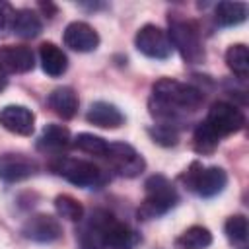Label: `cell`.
Wrapping results in <instances>:
<instances>
[{
    "mask_svg": "<svg viewBox=\"0 0 249 249\" xmlns=\"http://www.w3.org/2000/svg\"><path fill=\"white\" fill-rule=\"evenodd\" d=\"M202 93L187 84L177 80L163 78L154 84L152 97H150V111L158 119H177L183 113H193L200 107Z\"/></svg>",
    "mask_w": 249,
    "mask_h": 249,
    "instance_id": "1",
    "label": "cell"
},
{
    "mask_svg": "<svg viewBox=\"0 0 249 249\" xmlns=\"http://www.w3.org/2000/svg\"><path fill=\"white\" fill-rule=\"evenodd\" d=\"M167 39H169L171 47H175L187 62L196 64L204 58V49H202V43H200V35H198V29L193 21L171 16L169 18V35H167Z\"/></svg>",
    "mask_w": 249,
    "mask_h": 249,
    "instance_id": "2",
    "label": "cell"
},
{
    "mask_svg": "<svg viewBox=\"0 0 249 249\" xmlns=\"http://www.w3.org/2000/svg\"><path fill=\"white\" fill-rule=\"evenodd\" d=\"M146 196L142 206L138 208V216L144 220L165 214L177 204V191L163 175H152L146 181Z\"/></svg>",
    "mask_w": 249,
    "mask_h": 249,
    "instance_id": "3",
    "label": "cell"
},
{
    "mask_svg": "<svg viewBox=\"0 0 249 249\" xmlns=\"http://www.w3.org/2000/svg\"><path fill=\"white\" fill-rule=\"evenodd\" d=\"M53 169L56 175L64 177L72 185L78 187H99L105 177L103 171L86 160H72V158H56L53 161Z\"/></svg>",
    "mask_w": 249,
    "mask_h": 249,
    "instance_id": "4",
    "label": "cell"
},
{
    "mask_svg": "<svg viewBox=\"0 0 249 249\" xmlns=\"http://www.w3.org/2000/svg\"><path fill=\"white\" fill-rule=\"evenodd\" d=\"M115 216L105 210H93L91 216L84 222L82 230L78 231V241L82 249H107L109 233L115 224Z\"/></svg>",
    "mask_w": 249,
    "mask_h": 249,
    "instance_id": "5",
    "label": "cell"
},
{
    "mask_svg": "<svg viewBox=\"0 0 249 249\" xmlns=\"http://www.w3.org/2000/svg\"><path fill=\"white\" fill-rule=\"evenodd\" d=\"M185 183L191 191H195L200 196H214L224 191L228 175L222 167H202L198 163H193L185 175Z\"/></svg>",
    "mask_w": 249,
    "mask_h": 249,
    "instance_id": "6",
    "label": "cell"
},
{
    "mask_svg": "<svg viewBox=\"0 0 249 249\" xmlns=\"http://www.w3.org/2000/svg\"><path fill=\"white\" fill-rule=\"evenodd\" d=\"M204 124H206L218 138H222V136L233 134V132H237L239 128H243L245 117H243V113H241L235 105H231V103H228V101H218V103H214V105L208 109V115H206V119H204Z\"/></svg>",
    "mask_w": 249,
    "mask_h": 249,
    "instance_id": "7",
    "label": "cell"
},
{
    "mask_svg": "<svg viewBox=\"0 0 249 249\" xmlns=\"http://www.w3.org/2000/svg\"><path fill=\"white\" fill-rule=\"evenodd\" d=\"M113 169L123 177H136L144 169V158L128 144L123 142H109V152L105 156Z\"/></svg>",
    "mask_w": 249,
    "mask_h": 249,
    "instance_id": "8",
    "label": "cell"
},
{
    "mask_svg": "<svg viewBox=\"0 0 249 249\" xmlns=\"http://www.w3.org/2000/svg\"><path fill=\"white\" fill-rule=\"evenodd\" d=\"M134 43H136V49L150 56V58H167L171 54V43L167 39V33L163 29H160L158 25H144L138 29L136 37H134Z\"/></svg>",
    "mask_w": 249,
    "mask_h": 249,
    "instance_id": "9",
    "label": "cell"
},
{
    "mask_svg": "<svg viewBox=\"0 0 249 249\" xmlns=\"http://www.w3.org/2000/svg\"><path fill=\"white\" fill-rule=\"evenodd\" d=\"M37 173V161L25 154L6 152L0 156V179L8 183L23 181Z\"/></svg>",
    "mask_w": 249,
    "mask_h": 249,
    "instance_id": "10",
    "label": "cell"
},
{
    "mask_svg": "<svg viewBox=\"0 0 249 249\" xmlns=\"http://www.w3.org/2000/svg\"><path fill=\"white\" fill-rule=\"evenodd\" d=\"M21 231L27 239L39 241V243H51L62 235V228H60L58 220L49 214H35L31 218H27Z\"/></svg>",
    "mask_w": 249,
    "mask_h": 249,
    "instance_id": "11",
    "label": "cell"
},
{
    "mask_svg": "<svg viewBox=\"0 0 249 249\" xmlns=\"http://www.w3.org/2000/svg\"><path fill=\"white\" fill-rule=\"evenodd\" d=\"M35 54L25 45H10L0 49V68L12 74H23L33 70Z\"/></svg>",
    "mask_w": 249,
    "mask_h": 249,
    "instance_id": "12",
    "label": "cell"
},
{
    "mask_svg": "<svg viewBox=\"0 0 249 249\" xmlns=\"http://www.w3.org/2000/svg\"><path fill=\"white\" fill-rule=\"evenodd\" d=\"M64 45L78 53H91L99 45V35L86 21H72L64 29Z\"/></svg>",
    "mask_w": 249,
    "mask_h": 249,
    "instance_id": "13",
    "label": "cell"
},
{
    "mask_svg": "<svg viewBox=\"0 0 249 249\" xmlns=\"http://www.w3.org/2000/svg\"><path fill=\"white\" fill-rule=\"evenodd\" d=\"M33 123L35 115L23 105H6L0 111V124L14 134L29 136L33 132Z\"/></svg>",
    "mask_w": 249,
    "mask_h": 249,
    "instance_id": "14",
    "label": "cell"
},
{
    "mask_svg": "<svg viewBox=\"0 0 249 249\" xmlns=\"http://www.w3.org/2000/svg\"><path fill=\"white\" fill-rule=\"evenodd\" d=\"M86 119L91 124L101 126V128H119L124 123V115L119 111V107H115L113 103H107V101L91 103Z\"/></svg>",
    "mask_w": 249,
    "mask_h": 249,
    "instance_id": "15",
    "label": "cell"
},
{
    "mask_svg": "<svg viewBox=\"0 0 249 249\" xmlns=\"http://www.w3.org/2000/svg\"><path fill=\"white\" fill-rule=\"evenodd\" d=\"M49 107L62 119H72L78 111V95L72 88L68 86H62V88H54L51 93H49V99H47Z\"/></svg>",
    "mask_w": 249,
    "mask_h": 249,
    "instance_id": "16",
    "label": "cell"
},
{
    "mask_svg": "<svg viewBox=\"0 0 249 249\" xmlns=\"http://www.w3.org/2000/svg\"><path fill=\"white\" fill-rule=\"evenodd\" d=\"M39 58H41V66L45 70V74L56 78L62 76L68 68V58L64 54V51L60 47H56L54 43H43L39 49Z\"/></svg>",
    "mask_w": 249,
    "mask_h": 249,
    "instance_id": "17",
    "label": "cell"
},
{
    "mask_svg": "<svg viewBox=\"0 0 249 249\" xmlns=\"http://www.w3.org/2000/svg\"><path fill=\"white\" fill-rule=\"evenodd\" d=\"M72 144L70 132L62 124H47L43 128V134L39 138V150L45 152H62Z\"/></svg>",
    "mask_w": 249,
    "mask_h": 249,
    "instance_id": "18",
    "label": "cell"
},
{
    "mask_svg": "<svg viewBox=\"0 0 249 249\" xmlns=\"http://www.w3.org/2000/svg\"><path fill=\"white\" fill-rule=\"evenodd\" d=\"M43 29V21L39 18V14L35 10H29V8H21L16 12V18H14V25H12V31L18 35V37H23V39H33L41 33Z\"/></svg>",
    "mask_w": 249,
    "mask_h": 249,
    "instance_id": "19",
    "label": "cell"
},
{
    "mask_svg": "<svg viewBox=\"0 0 249 249\" xmlns=\"http://www.w3.org/2000/svg\"><path fill=\"white\" fill-rule=\"evenodd\" d=\"M247 18V4L243 2H218L214 8V19L218 25H239Z\"/></svg>",
    "mask_w": 249,
    "mask_h": 249,
    "instance_id": "20",
    "label": "cell"
},
{
    "mask_svg": "<svg viewBox=\"0 0 249 249\" xmlns=\"http://www.w3.org/2000/svg\"><path fill=\"white\" fill-rule=\"evenodd\" d=\"M210 243H212V233L202 226H193L175 239L177 249H204Z\"/></svg>",
    "mask_w": 249,
    "mask_h": 249,
    "instance_id": "21",
    "label": "cell"
},
{
    "mask_svg": "<svg viewBox=\"0 0 249 249\" xmlns=\"http://www.w3.org/2000/svg\"><path fill=\"white\" fill-rule=\"evenodd\" d=\"M226 62H228V68L237 76V78H247L249 74V53H247V47L237 43V45H231L226 53Z\"/></svg>",
    "mask_w": 249,
    "mask_h": 249,
    "instance_id": "22",
    "label": "cell"
},
{
    "mask_svg": "<svg viewBox=\"0 0 249 249\" xmlns=\"http://www.w3.org/2000/svg\"><path fill=\"white\" fill-rule=\"evenodd\" d=\"M72 144L78 150H82L86 154H91V156H97V158H105L107 152H109V142L103 140L101 136H95V134H89V132H80L72 140Z\"/></svg>",
    "mask_w": 249,
    "mask_h": 249,
    "instance_id": "23",
    "label": "cell"
},
{
    "mask_svg": "<svg viewBox=\"0 0 249 249\" xmlns=\"http://www.w3.org/2000/svg\"><path fill=\"white\" fill-rule=\"evenodd\" d=\"M136 243V237H134V231L121 224L119 220L113 224L111 228V233H109V245L107 249H132Z\"/></svg>",
    "mask_w": 249,
    "mask_h": 249,
    "instance_id": "24",
    "label": "cell"
},
{
    "mask_svg": "<svg viewBox=\"0 0 249 249\" xmlns=\"http://www.w3.org/2000/svg\"><path fill=\"white\" fill-rule=\"evenodd\" d=\"M54 208L58 212V216L72 220V222H80L84 218V206L70 195H58L54 198Z\"/></svg>",
    "mask_w": 249,
    "mask_h": 249,
    "instance_id": "25",
    "label": "cell"
},
{
    "mask_svg": "<svg viewBox=\"0 0 249 249\" xmlns=\"http://www.w3.org/2000/svg\"><path fill=\"white\" fill-rule=\"evenodd\" d=\"M195 148H196V152H200V154H210V152H214L216 150V146H218V142H220V138L204 124V121L195 128Z\"/></svg>",
    "mask_w": 249,
    "mask_h": 249,
    "instance_id": "26",
    "label": "cell"
},
{
    "mask_svg": "<svg viewBox=\"0 0 249 249\" xmlns=\"http://www.w3.org/2000/svg\"><path fill=\"white\" fill-rule=\"evenodd\" d=\"M224 230H226V235H228L231 241L243 243V241L247 239V218L241 216V214L230 216L228 222H226V226H224Z\"/></svg>",
    "mask_w": 249,
    "mask_h": 249,
    "instance_id": "27",
    "label": "cell"
},
{
    "mask_svg": "<svg viewBox=\"0 0 249 249\" xmlns=\"http://www.w3.org/2000/svg\"><path fill=\"white\" fill-rule=\"evenodd\" d=\"M150 134L154 136L156 142L163 144V146H173L177 142V132L175 128H171L169 124H158L156 128L150 130Z\"/></svg>",
    "mask_w": 249,
    "mask_h": 249,
    "instance_id": "28",
    "label": "cell"
},
{
    "mask_svg": "<svg viewBox=\"0 0 249 249\" xmlns=\"http://www.w3.org/2000/svg\"><path fill=\"white\" fill-rule=\"evenodd\" d=\"M14 18H16V10L8 2H0V35H6L8 31H12Z\"/></svg>",
    "mask_w": 249,
    "mask_h": 249,
    "instance_id": "29",
    "label": "cell"
},
{
    "mask_svg": "<svg viewBox=\"0 0 249 249\" xmlns=\"http://www.w3.org/2000/svg\"><path fill=\"white\" fill-rule=\"evenodd\" d=\"M6 84H8V78H6V72L0 68V91L6 88Z\"/></svg>",
    "mask_w": 249,
    "mask_h": 249,
    "instance_id": "30",
    "label": "cell"
}]
</instances>
